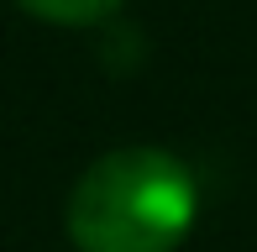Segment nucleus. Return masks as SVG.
Segmentation results:
<instances>
[{
  "mask_svg": "<svg viewBox=\"0 0 257 252\" xmlns=\"http://www.w3.org/2000/svg\"><path fill=\"white\" fill-rule=\"evenodd\" d=\"M194 215V174L163 147H115L68 194V236L79 252H173Z\"/></svg>",
  "mask_w": 257,
  "mask_h": 252,
  "instance_id": "obj_1",
  "label": "nucleus"
},
{
  "mask_svg": "<svg viewBox=\"0 0 257 252\" xmlns=\"http://www.w3.org/2000/svg\"><path fill=\"white\" fill-rule=\"evenodd\" d=\"M16 6L37 21H53V27H100L126 0H16Z\"/></svg>",
  "mask_w": 257,
  "mask_h": 252,
  "instance_id": "obj_2",
  "label": "nucleus"
}]
</instances>
